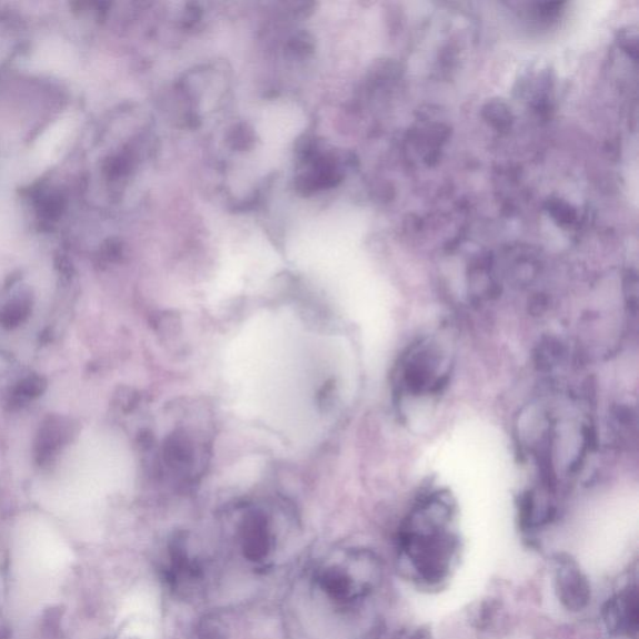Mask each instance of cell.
Returning <instances> with one entry per match:
<instances>
[{
    "mask_svg": "<svg viewBox=\"0 0 639 639\" xmlns=\"http://www.w3.org/2000/svg\"><path fill=\"white\" fill-rule=\"evenodd\" d=\"M382 565L368 550H347L329 555L311 571L310 600L317 611L337 620L359 613L382 583Z\"/></svg>",
    "mask_w": 639,
    "mask_h": 639,
    "instance_id": "cell-2",
    "label": "cell"
},
{
    "mask_svg": "<svg viewBox=\"0 0 639 639\" xmlns=\"http://www.w3.org/2000/svg\"><path fill=\"white\" fill-rule=\"evenodd\" d=\"M398 639H431L428 628L419 627L415 630L403 631Z\"/></svg>",
    "mask_w": 639,
    "mask_h": 639,
    "instance_id": "cell-11",
    "label": "cell"
},
{
    "mask_svg": "<svg viewBox=\"0 0 639 639\" xmlns=\"http://www.w3.org/2000/svg\"><path fill=\"white\" fill-rule=\"evenodd\" d=\"M557 597L571 612H580L591 602V585L581 567L570 556H559L555 567Z\"/></svg>",
    "mask_w": 639,
    "mask_h": 639,
    "instance_id": "cell-5",
    "label": "cell"
},
{
    "mask_svg": "<svg viewBox=\"0 0 639 639\" xmlns=\"http://www.w3.org/2000/svg\"><path fill=\"white\" fill-rule=\"evenodd\" d=\"M451 368L450 353L438 340H419L402 355L395 372V388L405 398L433 397L448 385Z\"/></svg>",
    "mask_w": 639,
    "mask_h": 639,
    "instance_id": "cell-3",
    "label": "cell"
},
{
    "mask_svg": "<svg viewBox=\"0 0 639 639\" xmlns=\"http://www.w3.org/2000/svg\"><path fill=\"white\" fill-rule=\"evenodd\" d=\"M164 571L172 587L184 590L200 580L202 567L198 556L189 551L187 543L178 541L170 546Z\"/></svg>",
    "mask_w": 639,
    "mask_h": 639,
    "instance_id": "cell-8",
    "label": "cell"
},
{
    "mask_svg": "<svg viewBox=\"0 0 639 639\" xmlns=\"http://www.w3.org/2000/svg\"><path fill=\"white\" fill-rule=\"evenodd\" d=\"M237 540L243 561L257 568H266L276 560L277 536L272 532L266 516L248 515L239 527Z\"/></svg>",
    "mask_w": 639,
    "mask_h": 639,
    "instance_id": "cell-4",
    "label": "cell"
},
{
    "mask_svg": "<svg viewBox=\"0 0 639 639\" xmlns=\"http://www.w3.org/2000/svg\"><path fill=\"white\" fill-rule=\"evenodd\" d=\"M603 618L608 631L636 639L638 632L637 587H628L612 597L603 608Z\"/></svg>",
    "mask_w": 639,
    "mask_h": 639,
    "instance_id": "cell-6",
    "label": "cell"
},
{
    "mask_svg": "<svg viewBox=\"0 0 639 639\" xmlns=\"http://www.w3.org/2000/svg\"><path fill=\"white\" fill-rule=\"evenodd\" d=\"M30 309H32L30 299L28 297H18L0 310V323L8 329L17 328L18 325L28 319Z\"/></svg>",
    "mask_w": 639,
    "mask_h": 639,
    "instance_id": "cell-9",
    "label": "cell"
},
{
    "mask_svg": "<svg viewBox=\"0 0 639 639\" xmlns=\"http://www.w3.org/2000/svg\"><path fill=\"white\" fill-rule=\"evenodd\" d=\"M74 433L73 425L62 416L52 415L40 426L36 442V459L39 465L52 462Z\"/></svg>",
    "mask_w": 639,
    "mask_h": 639,
    "instance_id": "cell-7",
    "label": "cell"
},
{
    "mask_svg": "<svg viewBox=\"0 0 639 639\" xmlns=\"http://www.w3.org/2000/svg\"><path fill=\"white\" fill-rule=\"evenodd\" d=\"M455 520V503L440 491L422 497L406 517L398 549L413 581L438 588L449 580L460 552Z\"/></svg>",
    "mask_w": 639,
    "mask_h": 639,
    "instance_id": "cell-1",
    "label": "cell"
},
{
    "mask_svg": "<svg viewBox=\"0 0 639 639\" xmlns=\"http://www.w3.org/2000/svg\"><path fill=\"white\" fill-rule=\"evenodd\" d=\"M47 383L43 378L29 377L20 382L14 390L13 401L17 403H23L28 400L38 398L46 390Z\"/></svg>",
    "mask_w": 639,
    "mask_h": 639,
    "instance_id": "cell-10",
    "label": "cell"
}]
</instances>
